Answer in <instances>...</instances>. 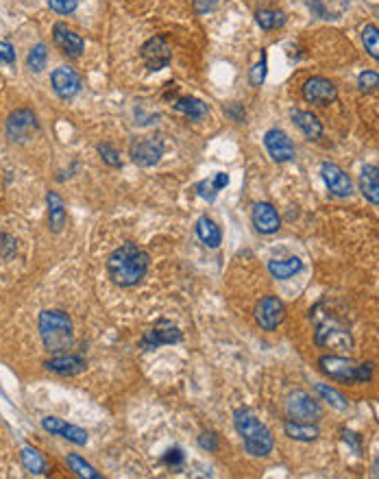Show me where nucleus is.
<instances>
[{
	"label": "nucleus",
	"mask_w": 379,
	"mask_h": 479,
	"mask_svg": "<svg viewBox=\"0 0 379 479\" xmlns=\"http://www.w3.org/2000/svg\"><path fill=\"white\" fill-rule=\"evenodd\" d=\"M340 433H342V440H345L355 453H360V451H362V438H360V433H355V431H351V429H342Z\"/></svg>",
	"instance_id": "nucleus-39"
},
{
	"label": "nucleus",
	"mask_w": 379,
	"mask_h": 479,
	"mask_svg": "<svg viewBox=\"0 0 379 479\" xmlns=\"http://www.w3.org/2000/svg\"><path fill=\"white\" fill-rule=\"evenodd\" d=\"M321 174H323V181H325V186L329 188V192L333 196H349L353 192V181L351 177L336 164H331V162H325L321 166Z\"/></svg>",
	"instance_id": "nucleus-14"
},
{
	"label": "nucleus",
	"mask_w": 379,
	"mask_h": 479,
	"mask_svg": "<svg viewBox=\"0 0 379 479\" xmlns=\"http://www.w3.org/2000/svg\"><path fill=\"white\" fill-rule=\"evenodd\" d=\"M251 220H253L255 229L264 236L277 234L281 226V218L271 203H255L253 212H251Z\"/></svg>",
	"instance_id": "nucleus-17"
},
{
	"label": "nucleus",
	"mask_w": 379,
	"mask_h": 479,
	"mask_svg": "<svg viewBox=\"0 0 379 479\" xmlns=\"http://www.w3.org/2000/svg\"><path fill=\"white\" fill-rule=\"evenodd\" d=\"M251 83L255 85V87H259L262 83H264V79H266V55H262V59H259V63H255L253 65V70H251Z\"/></svg>",
	"instance_id": "nucleus-38"
},
{
	"label": "nucleus",
	"mask_w": 379,
	"mask_h": 479,
	"mask_svg": "<svg viewBox=\"0 0 379 479\" xmlns=\"http://www.w3.org/2000/svg\"><path fill=\"white\" fill-rule=\"evenodd\" d=\"M212 181H214L216 190L220 192L222 188H227V186H229V174H227V172H216V174L212 177Z\"/></svg>",
	"instance_id": "nucleus-43"
},
{
	"label": "nucleus",
	"mask_w": 379,
	"mask_h": 479,
	"mask_svg": "<svg viewBox=\"0 0 379 479\" xmlns=\"http://www.w3.org/2000/svg\"><path fill=\"white\" fill-rule=\"evenodd\" d=\"M22 458V464H25V468L33 475H44L46 473V460H44V455L33 449V447H25L20 453Z\"/></svg>",
	"instance_id": "nucleus-28"
},
{
	"label": "nucleus",
	"mask_w": 379,
	"mask_h": 479,
	"mask_svg": "<svg viewBox=\"0 0 379 479\" xmlns=\"http://www.w3.org/2000/svg\"><path fill=\"white\" fill-rule=\"evenodd\" d=\"M225 113H227V116H229L233 122H242V120H244V107H242L240 103H231V105H227Z\"/></svg>",
	"instance_id": "nucleus-42"
},
{
	"label": "nucleus",
	"mask_w": 379,
	"mask_h": 479,
	"mask_svg": "<svg viewBox=\"0 0 379 479\" xmlns=\"http://www.w3.org/2000/svg\"><path fill=\"white\" fill-rule=\"evenodd\" d=\"M264 146L277 164H285L295 157V146L281 129H271L264 135Z\"/></svg>",
	"instance_id": "nucleus-15"
},
{
	"label": "nucleus",
	"mask_w": 379,
	"mask_h": 479,
	"mask_svg": "<svg viewBox=\"0 0 379 479\" xmlns=\"http://www.w3.org/2000/svg\"><path fill=\"white\" fill-rule=\"evenodd\" d=\"M303 262L299 257H285V260H271L269 262V272L275 279H290L297 272H301Z\"/></svg>",
	"instance_id": "nucleus-25"
},
{
	"label": "nucleus",
	"mask_w": 379,
	"mask_h": 479,
	"mask_svg": "<svg viewBox=\"0 0 379 479\" xmlns=\"http://www.w3.org/2000/svg\"><path fill=\"white\" fill-rule=\"evenodd\" d=\"M311 318L316 323V345L325 347V349H336V351H349L353 347V340L349 329L338 321L336 316L331 314H319V309L314 307L311 312Z\"/></svg>",
	"instance_id": "nucleus-5"
},
{
	"label": "nucleus",
	"mask_w": 379,
	"mask_h": 479,
	"mask_svg": "<svg viewBox=\"0 0 379 479\" xmlns=\"http://www.w3.org/2000/svg\"><path fill=\"white\" fill-rule=\"evenodd\" d=\"M283 431L288 438L299 440V442H311L321 436V431L314 423H301V421H293V419H288L283 423Z\"/></svg>",
	"instance_id": "nucleus-21"
},
{
	"label": "nucleus",
	"mask_w": 379,
	"mask_h": 479,
	"mask_svg": "<svg viewBox=\"0 0 379 479\" xmlns=\"http://www.w3.org/2000/svg\"><path fill=\"white\" fill-rule=\"evenodd\" d=\"M148 266L150 257L146 250L133 242H124L107 257V275L116 286L131 288L146 277Z\"/></svg>",
	"instance_id": "nucleus-1"
},
{
	"label": "nucleus",
	"mask_w": 379,
	"mask_h": 479,
	"mask_svg": "<svg viewBox=\"0 0 379 479\" xmlns=\"http://www.w3.org/2000/svg\"><path fill=\"white\" fill-rule=\"evenodd\" d=\"M285 414L293 421L301 423H314L323 416V407L321 403L305 390H295L290 392L285 399Z\"/></svg>",
	"instance_id": "nucleus-6"
},
{
	"label": "nucleus",
	"mask_w": 379,
	"mask_h": 479,
	"mask_svg": "<svg viewBox=\"0 0 379 479\" xmlns=\"http://www.w3.org/2000/svg\"><path fill=\"white\" fill-rule=\"evenodd\" d=\"M362 44H364L366 53L379 61V29L375 25H366L362 29Z\"/></svg>",
	"instance_id": "nucleus-32"
},
{
	"label": "nucleus",
	"mask_w": 379,
	"mask_h": 479,
	"mask_svg": "<svg viewBox=\"0 0 379 479\" xmlns=\"http://www.w3.org/2000/svg\"><path fill=\"white\" fill-rule=\"evenodd\" d=\"M79 5V0H49V7L59 13V15H68V13H75Z\"/></svg>",
	"instance_id": "nucleus-35"
},
{
	"label": "nucleus",
	"mask_w": 379,
	"mask_h": 479,
	"mask_svg": "<svg viewBox=\"0 0 379 479\" xmlns=\"http://www.w3.org/2000/svg\"><path fill=\"white\" fill-rule=\"evenodd\" d=\"M98 155L103 157V162L107 164V166H111V168H120L122 166V162H120V153L111 146V144H98Z\"/></svg>",
	"instance_id": "nucleus-33"
},
{
	"label": "nucleus",
	"mask_w": 379,
	"mask_h": 479,
	"mask_svg": "<svg viewBox=\"0 0 379 479\" xmlns=\"http://www.w3.org/2000/svg\"><path fill=\"white\" fill-rule=\"evenodd\" d=\"M314 392H316V397H319L321 401H325V403H329L331 407L340 409V412L349 407V399H347L342 392H338L336 388H331L329 383H316V385H314Z\"/></svg>",
	"instance_id": "nucleus-27"
},
{
	"label": "nucleus",
	"mask_w": 379,
	"mask_h": 479,
	"mask_svg": "<svg viewBox=\"0 0 379 479\" xmlns=\"http://www.w3.org/2000/svg\"><path fill=\"white\" fill-rule=\"evenodd\" d=\"M196 236H198L200 242L207 244L210 248H218L220 242H222V231H220V226H218L212 218H207V216H200V218L196 220Z\"/></svg>",
	"instance_id": "nucleus-23"
},
{
	"label": "nucleus",
	"mask_w": 379,
	"mask_h": 479,
	"mask_svg": "<svg viewBox=\"0 0 379 479\" xmlns=\"http://www.w3.org/2000/svg\"><path fill=\"white\" fill-rule=\"evenodd\" d=\"M39 336L46 351L55 355L68 353V349L75 342L70 316L61 309H44L39 314Z\"/></svg>",
	"instance_id": "nucleus-3"
},
{
	"label": "nucleus",
	"mask_w": 379,
	"mask_h": 479,
	"mask_svg": "<svg viewBox=\"0 0 379 479\" xmlns=\"http://www.w3.org/2000/svg\"><path fill=\"white\" fill-rule=\"evenodd\" d=\"M360 192L373 205H379V168L366 164L360 172Z\"/></svg>",
	"instance_id": "nucleus-22"
},
{
	"label": "nucleus",
	"mask_w": 379,
	"mask_h": 479,
	"mask_svg": "<svg viewBox=\"0 0 379 479\" xmlns=\"http://www.w3.org/2000/svg\"><path fill=\"white\" fill-rule=\"evenodd\" d=\"M255 20H257L259 29H264V31H273V29L285 25V13H283V11H273V9H259V11L255 13Z\"/></svg>",
	"instance_id": "nucleus-29"
},
{
	"label": "nucleus",
	"mask_w": 379,
	"mask_h": 479,
	"mask_svg": "<svg viewBox=\"0 0 379 479\" xmlns=\"http://www.w3.org/2000/svg\"><path fill=\"white\" fill-rule=\"evenodd\" d=\"M293 120L303 131L305 138H309V140H321L323 138V122L311 111L295 109L293 111Z\"/></svg>",
	"instance_id": "nucleus-20"
},
{
	"label": "nucleus",
	"mask_w": 379,
	"mask_h": 479,
	"mask_svg": "<svg viewBox=\"0 0 379 479\" xmlns=\"http://www.w3.org/2000/svg\"><path fill=\"white\" fill-rule=\"evenodd\" d=\"M53 39L59 46V51L68 57H79L85 49V44L81 39V35H77L75 31H70L68 27L63 25V22H57L53 27Z\"/></svg>",
	"instance_id": "nucleus-19"
},
{
	"label": "nucleus",
	"mask_w": 379,
	"mask_h": 479,
	"mask_svg": "<svg viewBox=\"0 0 379 479\" xmlns=\"http://www.w3.org/2000/svg\"><path fill=\"white\" fill-rule=\"evenodd\" d=\"M41 427H44V431L53 433V436H61V438L70 440V442H75L79 447L87 445V431L85 429L65 423V421H61L57 416H44L41 419Z\"/></svg>",
	"instance_id": "nucleus-16"
},
{
	"label": "nucleus",
	"mask_w": 379,
	"mask_h": 479,
	"mask_svg": "<svg viewBox=\"0 0 379 479\" xmlns=\"http://www.w3.org/2000/svg\"><path fill=\"white\" fill-rule=\"evenodd\" d=\"M164 464L166 466H181L184 464V453H181V449H170V451H166V455H164Z\"/></svg>",
	"instance_id": "nucleus-40"
},
{
	"label": "nucleus",
	"mask_w": 379,
	"mask_h": 479,
	"mask_svg": "<svg viewBox=\"0 0 379 479\" xmlns=\"http://www.w3.org/2000/svg\"><path fill=\"white\" fill-rule=\"evenodd\" d=\"M46 203H49V224H51V231L59 234L63 226H65V205L63 198L57 192H49L46 194Z\"/></svg>",
	"instance_id": "nucleus-24"
},
{
	"label": "nucleus",
	"mask_w": 379,
	"mask_h": 479,
	"mask_svg": "<svg viewBox=\"0 0 379 479\" xmlns=\"http://www.w3.org/2000/svg\"><path fill=\"white\" fill-rule=\"evenodd\" d=\"M303 98L311 105L327 107L331 103H336L338 98V89L329 79L325 77H309L303 83Z\"/></svg>",
	"instance_id": "nucleus-12"
},
{
	"label": "nucleus",
	"mask_w": 379,
	"mask_h": 479,
	"mask_svg": "<svg viewBox=\"0 0 379 479\" xmlns=\"http://www.w3.org/2000/svg\"><path fill=\"white\" fill-rule=\"evenodd\" d=\"M65 462H68L70 471H75L79 477H87V479H101V477H103L92 464H87V462L81 458V455H77V453H70L68 458H65Z\"/></svg>",
	"instance_id": "nucleus-30"
},
{
	"label": "nucleus",
	"mask_w": 379,
	"mask_h": 479,
	"mask_svg": "<svg viewBox=\"0 0 379 479\" xmlns=\"http://www.w3.org/2000/svg\"><path fill=\"white\" fill-rule=\"evenodd\" d=\"M51 83H53L55 94L59 98H63V101L77 96L79 89H81V77L77 75V70H75V68H70V65H59L57 70H53Z\"/></svg>",
	"instance_id": "nucleus-13"
},
{
	"label": "nucleus",
	"mask_w": 379,
	"mask_h": 479,
	"mask_svg": "<svg viewBox=\"0 0 379 479\" xmlns=\"http://www.w3.org/2000/svg\"><path fill=\"white\" fill-rule=\"evenodd\" d=\"M198 445H200V449H205V451H210V453H216L218 447H220V442H218V433H216V431H203V433L198 436Z\"/></svg>",
	"instance_id": "nucleus-36"
},
{
	"label": "nucleus",
	"mask_w": 379,
	"mask_h": 479,
	"mask_svg": "<svg viewBox=\"0 0 379 479\" xmlns=\"http://www.w3.org/2000/svg\"><path fill=\"white\" fill-rule=\"evenodd\" d=\"M181 340H184V333L179 331V327L162 318V321L155 323V327L150 331L144 333L140 347L144 351H153V349H160L164 345H176V342H181Z\"/></svg>",
	"instance_id": "nucleus-10"
},
{
	"label": "nucleus",
	"mask_w": 379,
	"mask_h": 479,
	"mask_svg": "<svg viewBox=\"0 0 379 479\" xmlns=\"http://www.w3.org/2000/svg\"><path fill=\"white\" fill-rule=\"evenodd\" d=\"M253 314H255L257 325H259L264 331H273V329H277V327L283 323V318H285V305H283V301L279 299V296H275V294H266V296H262V299L257 301Z\"/></svg>",
	"instance_id": "nucleus-7"
},
{
	"label": "nucleus",
	"mask_w": 379,
	"mask_h": 479,
	"mask_svg": "<svg viewBox=\"0 0 379 479\" xmlns=\"http://www.w3.org/2000/svg\"><path fill=\"white\" fill-rule=\"evenodd\" d=\"M140 55H142V61L150 72L164 70V68H168L170 61H172V49H170V44L164 35L150 37L148 41H144Z\"/></svg>",
	"instance_id": "nucleus-8"
},
{
	"label": "nucleus",
	"mask_w": 379,
	"mask_h": 479,
	"mask_svg": "<svg viewBox=\"0 0 379 479\" xmlns=\"http://www.w3.org/2000/svg\"><path fill=\"white\" fill-rule=\"evenodd\" d=\"M174 109L179 111V113H184V116H188L190 120H200V118L207 116V105L200 101V98H194V96L176 98Z\"/></svg>",
	"instance_id": "nucleus-26"
},
{
	"label": "nucleus",
	"mask_w": 379,
	"mask_h": 479,
	"mask_svg": "<svg viewBox=\"0 0 379 479\" xmlns=\"http://www.w3.org/2000/svg\"><path fill=\"white\" fill-rule=\"evenodd\" d=\"M0 61L3 63H13L15 61V49L9 41H0Z\"/></svg>",
	"instance_id": "nucleus-41"
},
{
	"label": "nucleus",
	"mask_w": 379,
	"mask_h": 479,
	"mask_svg": "<svg viewBox=\"0 0 379 479\" xmlns=\"http://www.w3.org/2000/svg\"><path fill=\"white\" fill-rule=\"evenodd\" d=\"M46 59H49V53H46V44H35V46L29 51L27 55V65L31 72H41L44 68H46Z\"/></svg>",
	"instance_id": "nucleus-31"
},
{
	"label": "nucleus",
	"mask_w": 379,
	"mask_h": 479,
	"mask_svg": "<svg viewBox=\"0 0 379 479\" xmlns=\"http://www.w3.org/2000/svg\"><path fill=\"white\" fill-rule=\"evenodd\" d=\"M233 425L236 431L244 440V449L247 453L255 455V458H266V455L273 453L275 440L271 429L266 427L249 407H238L233 412Z\"/></svg>",
	"instance_id": "nucleus-2"
},
{
	"label": "nucleus",
	"mask_w": 379,
	"mask_h": 479,
	"mask_svg": "<svg viewBox=\"0 0 379 479\" xmlns=\"http://www.w3.org/2000/svg\"><path fill=\"white\" fill-rule=\"evenodd\" d=\"M164 151H166L164 140L158 138V135H150V138H142L131 144V159H133V164H138L142 168H150L164 157Z\"/></svg>",
	"instance_id": "nucleus-9"
},
{
	"label": "nucleus",
	"mask_w": 379,
	"mask_h": 479,
	"mask_svg": "<svg viewBox=\"0 0 379 479\" xmlns=\"http://www.w3.org/2000/svg\"><path fill=\"white\" fill-rule=\"evenodd\" d=\"M39 129L37 118L31 109H15L7 118V135L11 142H27Z\"/></svg>",
	"instance_id": "nucleus-11"
},
{
	"label": "nucleus",
	"mask_w": 379,
	"mask_h": 479,
	"mask_svg": "<svg viewBox=\"0 0 379 479\" xmlns=\"http://www.w3.org/2000/svg\"><path fill=\"white\" fill-rule=\"evenodd\" d=\"M44 366L61 377H75L85 371V359L81 355H72V353H59L44 362Z\"/></svg>",
	"instance_id": "nucleus-18"
},
{
	"label": "nucleus",
	"mask_w": 379,
	"mask_h": 479,
	"mask_svg": "<svg viewBox=\"0 0 379 479\" xmlns=\"http://www.w3.org/2000/svg\"><path fill=\"white\" fill-rule=\"evenodd\" d=\"M196 192H198V196L200 198H205V200H214L216 198V194H218V190H216V186H214V181L210 179H205V181H198V184H196Z\"/></svg>",
	"instance_id": "nucleus-37"
},
{
	"label": "nucleus",
	"mask_w": 379,
	"mask_h": 479,
	"mask_svg": "<svg viewBox=\"0 0 379 479\" xmlns=\"http://www.w3.org/2000/svg\"><path fill=\"white\" fill-rule=\"evenodd\" d=\"M319 369L323 375H327L333 381L340 383H364L373 379V364H358L353 362L351 357H342V355H323L319 359Z\"/></svg>",
	"instance_id": "nucleus-4"
},
{
	"label": "nucleus",
	"mask_w": 379,
	"mask_h": 479,
	"mask_svg": "<svg viewBox=\"0 0 379 479\" xmlns=\"http://www.w3.org/2000/svg\"><path fill=\"white\" fill-rule=\"evenodd\" d=\"M358 87L362 92H375V89H379V75L375 70H364L358 77Z\"/></svg>",
	"instance_id": "nucleus-34"
}]
</instances>
